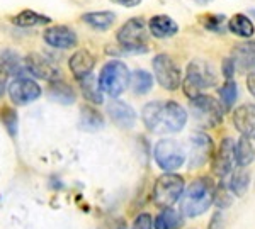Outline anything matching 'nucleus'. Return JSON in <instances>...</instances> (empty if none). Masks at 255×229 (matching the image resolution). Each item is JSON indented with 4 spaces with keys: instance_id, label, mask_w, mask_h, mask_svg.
I'll return each instance as SVG.
<instances>
[{
    "instance_id": "26",
    "label": "nucleus",
    "mask_w": 255,
    "mask_h": 229,
    "mask_svg": "<svg viewBox=\"0 0 255 229\" xmlns=\"http://www.w3.org/2000/svg\"><path fill=\"white\" fill-rule=\"evenodd\" d=\"M129 83L136 95H145L153 87V76L145 70H136L129 75Z\"/></svg>"
},
{
    "instance_id": "8",
    "label": "nucleus",
    "mask_w": 255,
    "mask_h": 229,
    "mask_svg": "<svg viewBox=\"0 0 255 229\" xmlns=\"http://www.w3.org/2000/svg\"><path fill=\"white\" fill-rule=\"evenodd\" d=\"M153 156L157 165L163 171H174L184 165L187 154L186 150L182 148V145L177 143L175 140H160L155 145Z\"/></svg>"
},
{
    "instance_id": "18",
    "label": "nucleus",
    "mask_w": 255,
    "mask_h": 229,
    "mask_svg": "<svg viewBox=\"0 0 255 229\" xmlns=\"http://www.w3.org/2000/svg\"><path fill=\"white\" fill-rule=\"evenodd\" d=\"M233 126L242 134H255V105L244 104L233 112Z\"/></svg>"
},
{
    "instance_id": "2",
    "label": "nucleus",
    "mask_w": 255,
    "mask_h": 229,
    "mask_svg": "<svg viewBox=\"0 0 255 229\" xmlns=\"http://www.w3.org/2000/svg\"><path fill=\"white\" fill-rule=\"evenodd\" d=\"M215 183L208 177H199L192 180L191 185L184 189L180 195V212L187 218H197L204 214L213 204Z\"/></svg>"
},
{
    "instance_id": "6",
    "label": "nucleus",
    "mask_w": 255,
    "mask_h": 229,
    "mask_svg": "<svg viewBox=\"0 0 255 229\" xmlns=\"http://www.w3.org/2000/svg\"><path fill=\"white\" fill-rule=\"evenodd\" d=\"M184 189H186V183H184V178L177 173H167L160 175L153 185V202L155 206L162 207H172L177 200L180 199Z\"/></svg>"
},
{
    "instance_id": "36",
    "label": "nucleus",
    "mask_w": 255,
    "mask_h": 229,
    "mask_svg": "<svg viewBox=\"0 0 255 229\" xmlns=\"http://www.w3.org/2000/svg\"><path fill=\"white\" fill-rule=\"evenodd\" d=\"M7 81H9V72H7L5 67H3V65L0 63V97L3 95V92H5Z\"/></svg>"
},
{
    "instance_id": "17",
    "label": "nucleus",
    "mask_w": 255,
    "mask_h": 229,
    "mask_svg": "<svg viewBox=\"0 0 255 229\" xmlns=\"http://www.w3.org/2000/svg\"><path fill=\"white\" fill-rule=\"evenodd\" d=\"M94 67H96V58H94V55L89 50L75 51L72 55V58L68 60V68L77 80L89 76L92 73Z\"/></svg>"
},
{
    "instance_id": "20",
    "label": "nucleus",
    "mask_w": 255,
    "mask_h": 229,
    "mask_svg": "<svg viewBox=\"0 0 255 229\" xmlns=\"http://www.w3.org/2000/svg\"><path fill=\"white\" fill-rule=\"evenodd\" d=\"M148 29H150L151 34L158 39H168L172 36H175L179 32V26L174 19H170L168 15L158 14L153 15L148 22Z\"/></svg>"
},
{
    "instance_id": "29",
    "label": "nucleus",
    "mask_w": 255,
    "mask_h": 229,
    "mask_svg": "<svg viewBox=\"0 0 255 229\" xmlns=\"http://www.w3.org/2000/svg\"><path fill=\"white\" fill-rule=\"evenodd\" d=\"M238 97V87L233 80H226L225 85L220 88V104L223 110H230L235 105V100Z\"/></svg>"
},
{
    "instance_id": "5",
    "label": "nucleus",
    "mask_w": 255,
    "mask_h": 229,
    "mask_svg": "<svg viewBox=\"0 0 255 229\" xmlns=\"http://www.w3.org/2000/svg\"><path fill=\"white\" fill-rule=\"evenodd\" d=\"M148 27L141 17H133L126 20L118 31V44L126 53H145L148 41Z\"/></svg>"
},
{
    "instance_id": "33",
    "label": "nucleus",
    "mask_w": 255,
    "mask_h": 229,
    "mask_svg": "<svg viewBox=\"0 0 255 229\" xmlns=\"http://www.w3.org/2000/svg\"><path fill=\"white\" fill-rule=\"evenodd\" d=\"M232 192L225 183H220L218 187H215V195H213V202L216 204L220 209H225L232 204Z\"/></svg>"
},
{
    "instance_id": "14",
    "label": "nucleus",
    "mask_w": 255,
    "mask_h": 229,
    "mask_svg": "<svg viewBox=\"0 0 255 229\" xmlns=\"http://www.w3.org/2000/svg\"><path fill=\"white\" fill-rule=\"evenodd\" d=\"M43 39L48 46L56 48V50H72L79 44V36L77 32L68 26H51L46 27L43 32Z\"/></svg>"
},
{
    "instance_id": "31",
    "label": "nucleus",
    "mask_w": 255,
    "mask_h": 229,
    "mask_svg": "<svg viewBox=\"0 0 255 229\" xmlns=\"http://www.w3.org/2000/svg\"><path fill=\"white\" fill-rule=\"evenodd\" d=\"M82 126L89 131H96L104 126V119L102 116L92 107H84L82 109Z\"/></svg>"
},
{
    "instance_id": "10",
    "label": "nucleus",
    "mask_w": 255,
    "mask_h": 229,
    "mask_svg": "<svg viewBox=\"0 0 255 229\" xmlns=\"http://www.w3.org/2000/svg\"><path fill=\"white\" fill-rule=\"evenodd\" d=\"M24 67H26V72H29L32 76L39 80H46L49 83L60 80V68L51 60H48L46 56L39 55V53L27 55L24 58Z\"/></svg>"
},
{
    "instance_id": "7",
    "label": "nucleus",
    "mask_w": 255,
    "mask_h": 229,
    "mask_svg": "<svg viewBox=\"0 0 255 229\" xmlns=\"http://www.w3.org/2000/svg\"><path fill=\"white\" fill-rule=\"evenodd\" d=\"M191 112L201 128H216L223 122V107L220 100L211 95H201L191 99Z\"/></svg>"
},
{
    "instance_id": "37",
    "label": "nucleus",
    "mask_w": 255,
    "mask_h": 229,
    "mask_svg": "<svg viewBox=\"0 0 255 229\" xmlns=\"http://www.w3.org/2000/svg\"><path fill=\"white\" fill-rule=\"evenodd\" d=\"M208 229H223V214L220 211L213 214L211 221H209V228Z\"/></svg>"
},
{
    "instance_id": "23",
    "label": "nucleus",
    "mask_w": 255,
    "mask_h": 229,
    "mask_svg": "<svg viewBox=\"0 0 255 229\" xmlns=\"http://www.w3.org/2000/svg\"><path fill=\"white\" fill-rule=\"evenodd\" d=\"M228 29H230V32H233L235 36H238V38L249 39L254 36L255 26L245 14H235L232 19L228 20Z\"/></svg>"
},
{
    "instance_id": "11",
    "label": "nucleus",
    "mask_w": 255,
    "mask_h": 229,
    "mask_svg": "<svg viewBox=\"0 0 255 229\" xmlns=\"http://www.w3.org/2000/svg\"><path fill=\"white\" fill-rule=\"evenodd\" d=\"M213 151V140L204 133H196L189 138V166L191 168H199L206 165L208 159L211 158Z\"/></svg>"
},
{
    "instance_id": "22",
    "label": "nucleus",
    "mask_w": 255,
    "mask_h": 229,
    "mask_svg": "<svg viewBox=\"0 0 255 229\" xmlns=\"http://www.w3.org/2000/svg\"><path fill=\"white\" fill-rule=\"evenodd\" d=\"M10 20H12V24L17 27H36V26H44V24L51 22V19L46 17V15L39 14V12H36V10H31V9L20 10L19 14H15Z\"/></svg>"
},
{
    "instance_id": "25",
    "label": "nucleus",
    "mask_w": 255,
    "mask_h": 229,
    "mask_svg": "<svg viewBox=\"0 0 255 229\" xmlns=\"http://www.w3.org/2000/svg\"><path fill=\"white\" fill-rule=\"evenodd\" d=\"M80 81V88H82V93H84V97L87 99L89 102H92V104H102L104 102V97H102V90L99 87V81L96 76L90 73L89 76H85V78L79 80Z\"/></svg>"
},
{
    "instance_id": "13",
    "label": "nucleus",
    "mask_w": 255,
    "mask_h": 229,
    "mask_svg": "<svg viewBox=\"0 0 255 229\" xmlns=\"http://www.w3.org/2000/svg\"><path fill=\"white\" fill-rule=\"evenodd\" d=\"M233 165H235V141L232 138H225L213 156L211 171L216 177L223 178L228 173H232Z\"/></svg>"
},
{
    "instance_id": "35",
    "label": "nucleus",
    "mask_w": 255,
    "mask_h": 229,
    "mask_svg": "<svg viewBox=\"0 0 255 229\" xmlns=\"http://www.w3.org/2000/svg\"><path fill=\"white\" fill-rule=\"evenodd\" d=\"M131 229H153V218H151V214H148V212L138 214Z\"/></svg>"
},
{
    "instance_id": "19",
    "label": "nucleus",
    "mask_w": 255,
    "mask_h": 229,
    "mask_svg": "<svg viewBox=\"0 0 255 229\" xmlns=\"http://www.w3.org/2000/svg\"><path fill=\"white\" fill-rule=\"evenodd\" d=\"M255 159V134H242L235 143V163L240 168L249 166Z\"/></svg>"
},
{
    "instance_id": "21",
    "label": "nucleus",
    "mask_w": 255,
    "mask_h": 229,
    "mask_svg": "<svg viewBox=\"0 0 255 229\" xmlns=\"http://www.w3.org/2000/svg\"><path fill=\"white\" fill-rule=\"evenodd\" d=\"M82 20L96 31H108L116 22V14L111 10L87 12V14L82 15Z\"/></svg>"
},
{
    "instance_id": "15",
    "label": "nucleus",
    "mask_w": 255,
    "mask_h": 229,
    "mask_svg": "<svg viewBox=\"0 0 255 229\" xmlns=\"http://www.w3.org/2000/svg\"><path fill=\"white\" fill-rule=\"evenodd\" d=\"M232 63L233 68L240 73L255 75V41L237 44L232 50Z\"/></svg>"
},
{
    "instance_id": "27",
    "label": "nucleus",
    "mask_w": 255,
    "mask_h": 229,
    "mask_svg": "<svg viewBox=\"0 0 255 229\" xmlns=\"http://www.w3.org/2000/svg\"><path fill=\"white\" fill-rule=\"evenodd\" d=\"M250 187V175L249 171H245L244 168H238L233 171L232 178H230L228 189L233 195L237 197H244Z\"/></svg>"
},
{
    "instance_id": "34",
    "label": "nucleus",
    "mask_w": 255,
    "mask_h": 229,
    "mask_svg": "<svg viewBox=\"0 0 255 229\" xmlns=\"http://www.w3.org/2000/svg\"><path fill=\"white\" fill-rule=\"evenodd\" d=\"M2 122L5 124L10 136H15V131H17V114H15L14 109L5 107L2 110Z\"/></svg>"
},
{
    "instance_id": "30",
    "label": "nucleus",
    "mask_w": 255,
    "mask_h": 229,
    "mask_svg": "<svg viewBox=\"0 0 255 229\" xmlns=\"http://www.w3.org/2000/svg\"><path fill=\"white\" fill-rule=\"evenodd\" d=\"M2 65L5 67V70L9 72V75L15 76H22V73L26 72V67H24V63L19 60V55H15L14 51L7 50L2 53Z\"/></svg>"
},
{
    "instance_id": "3",
    "label": "nucleus",
    "mask_w": 255,
    "mask_h": 229,
    "mask_svg": "<svg viewBox=\"0 0 255 229\" xmlns=\"http://www.w3.org/2000/svg\"><path fill=\"white\" fill-rule=\"evenodd\" d=\"M218 81V75L211 63L203 60H194L189 63L186 78H182V90L189 99L201 95L203 90L215 87Z\"/></svg>"
},
{
    "instance_id": "40",
    "label": "nucleus",
    "mask_w": 255,
    "mask_h": 229,
    "mask_svg": "<svg viewBox=\"0 0 255 229\" xmlns=\"http://www.w3.org/2000/svg\"><path fill=\"white\" fill-rule=\"evenodd\" d=\"M196 3H199V5H206V3L213 2V0H194Z\"/></svg>"
},
{
    "instance_id": "24",
    "label": "nucleus",
    "mask_w": 255,
    "mask_h": 229,
    "mask_svg": "<svg viewBox=\"0 0 255 229\" xmlns=\"http://www.w3.org/2000/svg\"><path fill=\"white\" fill-rule=\"evenodd\" d=\"M182 226V216L172 207H165L153 221L155 229H180Z\"/></svg>"
},
{
    "instance_id": "12",
    "label": "nucleus",
    "mask_w": 255,
    "mask_h": 229,
    "mask_svg": "<svg viewBox=\"0 0 255 229\" xmlns=\"http://www.w3.org/2000/svg\"><path fill=\"white\" fill-rule=\"evenodd\" d=\"M9 97L15 105H27L41 97V87L34 80L17 76L9 85Z\"/></svg>"
},
{
    "instance_id": "1",
    "label": "nucleus",
    "mask_w": 255,
    "mask_h": 229,
    "mask_svg": "<svg viewBox=\"0 0 255 229\" xmlns=\"http://www.w3.org/2000/svg\"><path fill=\"white\" fill-rule=\"evenodd\" d=\"M143 124L155 134H172L184 129L187 122V110L174 100H155L141 110Z\"/></svg>"
},
{
    "instance_id": "16",
    "label": "nucleus",
    "mask_w": 255,
    "mask_h": 229,
    "mask_svg": "<svg viewBox=\"0 0 255 229\" xmlns=\"http://www.w3.org/2000/svg\"><path fill=\"white\" fill-rule=\"evenodd\" d=\"M108 112L111 116V119L116 126L123 129H131L134 124H136V112L126 102H119V100H113L108 105Z\"/></svg>"
},
{
    "instance_id": "38",
    "label": "nucleus",
    "mask_w": 255,
    "mask_h": 229,
    "mask_svg": "<svg viewBox=\"0 0 255 229\" xmlns=\"http://www.w3.org/2000/svg\"><path fill=\"white\" fill-rule=\"evenodd\" d=\"M113 2L118 3V5H123V7H136L143 2V0H113Z\"/></svg>"
},
{
    "instance_id": "28",
    "label": "nucleus",
    "mask_w": 255,
    "mask_h": 229,
    "mask_svg": "<svg viewBox=\"0 0 255 229\" xmlns=\"http://www.w3.org/2000/svg\"><path fill=\"white\" fill-rule=\"evenodd\" d=\"M49 93L55 100L61 102V104H73L75 102V92L68 83L61 80H55L49 85Z\"/></svg>"
},
{
    "instance_id": "32",
    "label": "nucleus",
    "mask_w": 255,
    "mask_h": 229,
    "mask_svg": "<svg viewBox=\"0 0 255 229\" xmlns=\"http://www.w3.org/2000/svg\"><path fill=\"white\" fill-rule=\"evenodd\" d=\"M201 24H203L208 31L221 32V31H225L226 17L223 14H206L201 17Z\"/></svg>"
},
{
    "instance_id": "9",
    "label": "nucleus",
    "mask_w": 255,
    "mask_h": 229,
    "mask_svg": "<svg viewBox=\"0 0 255 229\" xmlns=\"http://www.w3.org/2000/svg\"><path fill=\"white\" fill-rule=\"evenodd\" d=\"M153 73L160 87L165 90L172 92V90H177L182 85V70L174 61V58L165 55V53L157 55L153 58Z\"/></svg>"
},
{
    "instance_id": "4",
    "label": "nucleus",
    "mask_w": 255,
    "mask_h": 229,
    "mask_svg": "<svg viewBox=\"0 0 255 229\" xmlns=\"http://www.w3.org/2000/svg\"><path fill=\"white\" fill-rule=\"evenodd\" d=\"M99 87L104 93L109 97L116 99L129 85V70L123 61L113 60L102 67L101 73H99Z\"/></svg>"
},
{
    "instance_id": "39",
    "label": "nucleus",
    "mask_w": 255,
    "mask_h": 229,
    "mask_svg": "<svg viewBox=\"0 0 255 229\" xmlns=\"http://www.w3.org/2000/svg\"><path fill=\"white\" fill-rule=\"evenodd\" d=\"M247 88L255 97V75H249V78H247Z\"/></svg>"
}]
</instances>
